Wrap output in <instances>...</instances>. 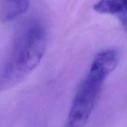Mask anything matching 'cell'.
I'll return each instance as SVG.
<instances>
[{"mask_svg":"<svg viewBox=\"0 0 127 127\" xmlns=\"http://www.w3.org/2000/svg\"><path fill=\"white\" fill-rule=\"evenodd\" d=\"M46 41L45 28L37 19H27L17 27L8 55L0 67V91L16 86L36 67Z\"/></svg>","mask_w":127,"mask_h":127,"instance_id":"1","label":"cell"},{"mask_svg":"<svg viewBox=\"0 0 127 127\" xmlns=\"http://www.w3.org/2000/svg\"><path fill=\"white\" fill-rule=\"evenodd\" d=\"M104 79L89 72L80 85L71 103L66 127H85L96 103Z\"/></svg>","mask_w":127,"mask_h":127,"instance_id":"2","label":"cell"},{"mask_svg":"<svg viewBox=\"0 0 127 127\" xmlns=\"http://www.w3.org/2000/svg\"><path fill=\"white\" fill-rule=\"evenodd\" d=\"M119 53L115 49H108L97 54L94 58L89 72L105 80L117 67Z\"/></svg>","mask_w":127,"mask_h":127,"instance_id":"3","label":"cell"},{"mask_svg":"<svg viewBox=\"0 0 127 127\" xmlns=\"http://www.w3.org/2000/svg\"><path fill=\"white\" fill-rule=\"evenodd\" d=\"M29 7V0H0V19L10 22L22 15Z\"/></svg>","mask_w":127,"mask_h":127,"instance_id":"4","label":"cell"},{"mask_svg":"<svg viewBox=\"0 0 127 127\" xmlns=\"http://www.w3.org/2000/svg\"><path fill=\"white\" fill-rule=\"evenodd\" d=\"M94 10L100 13L117 16L120 19L127 17V0H100Z\"/></svg>","mask_w":127,"mask_h":127,"instance_id":"5","label":"cell"},{"mask_svg":"<svg viewBox=\"0 0 127 127\" xmlns=\"http://www.w3.org/2000/svg\"><path fill=\"white\" fill-rule=\"evenodd\" d=\"M121 22L124 24V25L126 27V28H127V18H124V19H121Z\"/></svg>","mask_w":127,"mask_h":127,"instance_id":"6","label":"cell"}]
</instances>
